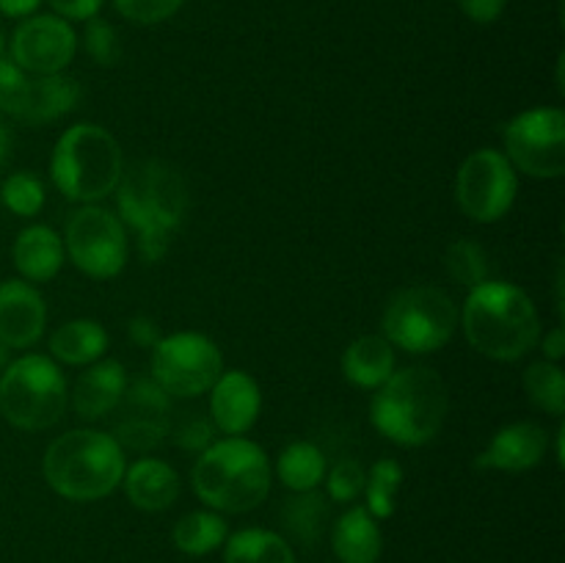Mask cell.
Returning a JSON list of instances; mask_svg holds the SVG:
<instances>
[{"label":"cell","instance_id":"4","mask_svg":"<svg viewBox=\"0 0 565 563\" xmlns=\"http://www.w3.org/2000/svg\"><path fill=\"white\" fill-rule=\"evenodd\" d=\"M193 489L213 511H254L270 491V461L263 447L243 436H226L204 447L193 464Z\"/></svg>","mask_w":565,"mask_h":563},{"label":"cell","instance_id":"36","mask_svg":"<svg viewBox=\"0 0 565 563\" xmlns=\"http://www.w3.org/2000/svg\"><path fill=\"white\" fill-rule=\"evenodd\" d=\"M185 0H114L116 11L136 25H158L174 17Z\"/></svg>","mask_w":565,"mask_h":563},{"label":"cell","instance_id":"6","mask_svg":"<svg viewBox=\"0 0 565 563\" xmlns=\"http://www.w3.org/2000/svg\"><path fill=\"white\" fill-rule=\"evenodd\" d=\"M125 171L121 147L105 127L83 121L58 138L50 158L55 188L72 202L94 204L116 191Z\"/></svg>","mask_w":565,"mask_h":563},{"label":"cell","instance_id":"29","mask_svg":"<svg viewBox=\"0 0 565 563\" xmlns=\"http://www.w3.org/2000/svg\"><path fill=\"white\" fill-rule=\"evenodd\" d=\"M401 484L403 467L395 458H381V461H375L367 475V484H364V491H367V506L364 508H367L375 519L392 517V513H395Z\"/></svg>","mask_w":565,"mask_h":563},{"label":"cell","instance_id":"34","mask_svg":"<svg viewBox=\"0 0 565 563\" xmlns=\"http://www.w3.org/2000/svg\"><path fill=\"white\" fill-rule=\"evenodd\" d=\"M86 22L88 25H86V36H83V42H86L88 55H92L99 66H114L121 55V44H119V36H116V28L110 25L108 20H103V17H92V20Z\"/></svg>","mask_w":565,"mask_h":563},{"label":"cell","instance_id":"2","mask_svg":"<svg viewBox=\"0 0 565 563\" xmlns=\"http://www.w3.org/2000/svg\"><path fill=\"white\" fill-rule=\"evenodd\" d=\"M461 320L469 346L500 362H516L541 340L533 298L508 282H483L472 287Z\"/></svg>","mask_w":565,"mask_h":563},{"label":"cell","instance_id":"8","mask_svg":"<svg viewBox=\"0 0 565 563\" xmlns=\"http://www.w3.org/2000/svg\"><path fill=\"white\" fill-rule=\"evenodd\" d=\"M384 337L408 353L439 351L458 326V309L441 287L414 285L392 296L384 309Z\"/></svg>","mask_w":565,"mask_h":563},{"label":"cell","instance_id":"13","mask_svg":"<svg viewBox=\"0 0 565 563\" xmlns=\"http://www.w3.org/2000/svg\"><path fill=\"white\" fill-rule=\"evenodd\" d=\"M110 414L114 419V439L130 450H152L171 434V395L160 390L152 379H138L127 386L119 406Z\"/></svg>","mask_w":565,"mask_h":563},{"label":"cell","instance_id":"19","mask_svg":"<svg viewBox=\"0 0 565 563\" xmlns=\"http://www.w3.org/2000/svg\"><path fill=\"white\" fill-rule=\"evenodd\" d=\"M121 480L130 502L141 511H166L180 497V475L160 458H138Z\"/></svg>","mask_w":565,"mask_h":563},{"label":"cell","instance_id":"44","mask_svg":"<svg viewBox=\"0 0 565 563\" xmlns=\"http://www.w3.org/2000/svg\"><path fill=\"white\" fill-rule=\"evenodd\" d=\"M6 364H9V348H6L3 340H0V370H3Z\"/></svg>","mask_w":565,"mask_h":563},{"label":"cell","instance_id":"28","mask_svg":"<svg viewBox=\"0 0 565 563\" xmlns=\"http://www.w3.org/2000/svg\"><path fill=\"white\" fill-rule=\"evenodd\" d=\"M524 390L533 406L561 417L565 412V375L557 362H535L524 373Z\"/></svg>","mask_w":565,"mask_h":563},{"label":"cell","instance_id":"33","mask_svg":"<svg viewBox=\"0 0 565 563\" xmlns=\"http://www.w3.org/2000/svg\"><path fill=\"white\" fill-rule=\"evenodd\" d=\"M28 92H31V77H28V72H22L14 61L0 55V110L14 116V119H22Z\"/></svg>","mask_w":565,"mask_h":563},{"label":"cell","instance_id":"10","mask_svg":"<svg viewBox=\"0 0 565 563\" xmlns=\"http://www.w3.org/2000/svg\"><path fill=\"white\" fill-rule=\"evenodd\" d=\"M505 149L513 169L535 180H557L565 174V114L533 108L513 116L505 127Z\"/></svg>","mask_w":565,"mask_h":563},{"label":"cell","instance_id":"31","mask_svg":"<svg viewBox=\"0 0 565 563\" xmlns=\"http://www.w3.org/2000/svg\"><path fill=\"white\" fill-rule=\"evenodd\" d=\"M445 265L447 274H450L458 285L469 287V290L483 285V282H489V254H486V248L480 246V243L467 241V237L450 243Z\"/></svg>","mask_w":565,"mask_h":563},{"label":"cell","instance_id":"3","mask_svg":"<svg viewBox=\"0 0 565 563\" xmlns=\"http://www.w3.org/2000/svg\"><path fill=\"white\" fill-rule=\"evenodd\" d=\"M447 406H450V397H447L441 375L425 364H414V368L395 370L379 386L370 417L390 442L419 447L439 436Z\"/></svg>","mask_w":565,"mask_h":563},{"label":"cell","instance_id":"17","mask_svg":"<svg viewBox=\"0 0 565 563\" xmlns=\"http://www.w3.org/2000/svg\"><path fill=\"white\" fill-rule=\"evenodd\" d=\"M546 445H550V436L539 423H511L497 431L489 447L475 458V467L524 472L544 458Z\"/></svg>","mask_w":565,"mask_h":563},{"label":"cell","instance_id":"24","mask_svg":"<svg viewBox=\"0 0 565 563\" xmlns=\"http://www.w3.org/2000/svg\"><path fill=\"white\" fill-rule=\"evenodd\" d=\"M77 97H81V86H77L75 77H66L61 72L58 75H39L36 81H31V92H28V103L20 121L44 125V121L58 119L75 108Z\"/></svg>","mask_w":565,"mask_h":563},{"label":"cell","instance_id":"23","mask_svg":"<svg viewBox=\"0 0 565 563\" xmlns=\"http://www.w3.org/2000/svg\"><path fill=\"white\" fill-rule=\"evenodd\" d=\"M108 351V331L97 320H66L50 337V353L64 364H94Z\"/></svg>","mask_w":565,"mask_h":563},{"label":"cell","instance_id":"41","mask_svg":"<svg viewBox=\"0 0 565 563\" xmlns=\"http://www.w3.org/2000/svg\"><path fill=\"white\" fill-rule=\"evenodd\" d=\"M544 353L550 357V362H557V359L565 357V331L563 326H555L550 334L544 337Z\"/></svg>","mask_w":565,"mask_h":563},{"label":"cell","instance_id":"40","mask_svg":"<svg viewBox=\"0 0 565 563\" xmlns=\"http://www.w3.org/2000/svg\"><path fill=\"white\" fill-rule=\"evenodd\" d=\"M130 337L141 348H154L160 342L158 326H154V320L143 318V315H138V318L130 320Z\"/></svg>","mask_w":565,"mask_h":563},{"label":"cell","instance_id":"1","mask_svg":"<svg viewBox=\"0 0 565 563\" xmlns=\"http://www.w3.org/2000/svg\"><path fill=\"white\" fill-rule=\"evenodd\" d=\"M116 191L121 219L138 232L141 257L158 263L185 215V180L163 160H138L130 171H121Z\"/></svg>","mask_w":565,"mask_h":563},{"label":"cell","instance_id":"15","mask_svg":"<svg viewBox=\"0 0 565 563\" xmlns=\"http://www.w3.org/2000/svg\"><path fill=\"white\" fill-rule=\"evenodd\" d=\"M263 395L259 384L246 370H226L213 384L210 397V419L226 436H241L257 423Z\"/></svg>","mask_w":565,"mask_h":563},{"label":"cell","instance_id":"16","mask_svg":"<svg viewBox=\"0 0 565 563\" xmlns=\"http://www.w3.org/2000/svg\"><path fill=\"white\" fill-rule=\"evenodd\" d=\"M47 307L42 293L20 279L0 285V340L6 348H28L42 337Z\"/></svg>","mask_w":565,"mask_h":563},{"label":"cell","instance_id":"35","mask_svg":"<svg viewBox=\"0 0 565 563\" xmlns=\"http://www.w3.org/2000/svg\"><path fill=\"white\" fill-rule=\"evenodd\" d=\"M329 497L334 502H353L364 491L367 484V472H364L362 464L356 458H342L337 461V467L329 472Z\"/></svg>","mask_w":565,"mask_h":563},{"label":"cell","instance_id":"43","mask_svg":"<svg viewBox=\"0 0 565 563\" xmlns=\"http://www.w3.org/2000/svg\"><path fill=\"white\" fill-rule=\"evenodd\" d=\"M9 147H11V136L9 130H6L3 121H0V166H3L6 158H9Z\"/></svg>","mask_w":565,"mask_h":563},{"label":"cell","instance_id":"30","mask_svg":"<svg viewBox=\"0 0 565 563\" xmlns=\"http://www.w3.org/2000/svg\"><path fill=\"white\" fill-rule=\"evenodd\" d=\"M326 513H329V506H326L323 495H315V491H298V497L287 500L285 524L298 541L312 544V541L320 535V530H323Z\"/></svg>","mask_w":565,"mask_h":563},{"label":"cell","instance_id":"11","mask_svg":"<svg viewBox=\"0 0 565 563\" xmlns=\"http://www.w3.org/2000/svg\"><path fill=\"white\" fill-rule=\"evenodd\" d=\"M66 254L92 279H114L127 263V235L119 215L86 204L66 221Z\"/></svg>","mask_w":565,"mask_h":563},{"label":"cell","instance_id":"32","mask_svg":"<svg viewBox=\"0 0 565 563\" xmlns=\"http://www.w3.org/2000/svg\"><path fill=\"white\" fill-rule=\"evenodd\" d=\"M0 202H3V208L9 213L31 219V215H36L44 208L42 180L36 174H31V171H14L0 185Z\"/></svg>","mask_w":565,"mask_h":563},{"label":"cell","instance_id":"38","mask_svg":"<svg viewBox=\"0 0 565 563\" xmlns=\"http://www.w3.org/2000/svg\"><path fill=\"white\" fill-rule=\"evenodd\" d=\"M456 3L469 20L478 22V25H489V22L500 20L508 0H456Z\"/></svg>","mask_w":565,"mask_h":563},{"label":"cell","instance_id":"9","mask_svg":"<svg viewBox=\"0 0 565 563\" xmlns=\"http://www.w3.org/2000/svg\"><path fill=\"white\" fill-rule=\"evenodd\" d=\"M224 373L218 346L204 334L180 331L152 348V381L171 397H199Z\"/></svg>","mask_w":565,"mask_h":563},{"label":"cell","instance_id":"22","mask_svg":"<svg viewBox=\"0 0 565 563\" xmlns=\"http://www.w3.org/2000/svg\"><path fill=\"white\" fill-rule=\"evenodd\" d=\"M342 373L362 390H379L395 373V351L386 337L364 334L345 348Z\"/></svg>","mask_w":565,"mask_h":563},{"label":"cell","instance_id":"12","mask_svg":"<svg viewBox=\"0 0 565 563\" xmlns=\"http://www.w3.org/2000/svg\"><path fill=\"white\" fill-rule=\"evenodd\" d=\"M519 177L511 160L497 149H478L463 160L456 177V199L463 215L478 224H494L516 202Z\"/></svg>","mask_w":565,"mask_h":563},{"label":"cell","instance_id":"45","mask_svg":"<svg viewBox=\"0 0 565 563\" xmlns=\"http://www.w3.org/2000/svg\"><path fill=\"white\" fill-rule=\"evenodd\" d=\"M6 47V25H3V17H0V55H3Z\"/></svg>","mask_w":565,"mask_h":563},{"label":"cell","instance_id":"18","mask_svg":"<svg viewBox=\"0 0 565 563\" xmlns=\"http://www.w3.org/2000/svg\"><path fill=\"white\" fill-rule=\"evenodd\" d=\"M127 390V373L116 359H99L83 370L81 379L75 381L72 395V408L83 419H103L119 406L121 395Z\"/></svg>","mask_w":565,"mask_h":563},{"label":"cell","instance_id":"27","mask_svg":"<svg viewBox=\"0 0 565 563\" xmlns=\"http://www.w3.org/2000/svg\"><path fill=\"white\" fill-rule=\"evenodd\" d=\"M224 517L213 511H191L174 524V544L185 555H210L226 541Z\"/></svg>","mask_w":565,"mask_h":563},{"label":"cell","instance_id":"37","mask_svg":"<svg viewBox=\"0 0 565 563\" xmlns=\"http://www.w3.org/2000/svg\"><path fill=\"white\" fill-rule=\"evenodd\" d=\"M174 442L185 450H204V447L213 445V425H210V419L191 414L174 428Z\"/></svg>","mask_w":565,"mask_h":563},{"label":"cell","instance_id":"21","mask_svg":"<svg viewBox=\"0 0 565 563\" xmlns=\"http://www.w3.org/2000/svg\"><path fill=\"white\" fill-rule=\"evenodd\" d=\"M14 265L28 282H50L64 265V243L50 226H25L14 241Z\"/></svg>","mask_w":565,"mask_h":563},{"label":"cell","instance_id":"39","mask_svg":"<svg viewBox=\"0 0 565 563\" xmlns=\"http://www.w3.org/2000/svg\"><path fill=\"white\" fill-rule=\"evenodd\" d=\"M50 9L61 17V20H92L103 9V0H47Z\"/></svg>","mask_w":565,"mask_h":563},{"label":"cell","instance_id":"7","mask_svg":"<svg viewBox=\"0 0 565 563\" xmlns=\"http://www.w3.org/2000/svg\"><path fill=\"white\" fill-rule=\"evenodd\" d=\"M70 390L58 364L39 353L6 364L0 375V414L14 428H53L66 412Z\"/></svg>","mask_w":565,"mask_h":563},{"label":"cell","instance_id":"25","mask_svg":"<svg viewBox=\"0 0 565 563\" xmlns=\"http://www.w3.org/2000/svg\"><path fill=\"white\" fill-rule=\"evenodd\" d=\"M224 563H296V555L279 533L248 528L226 539Z\"/></svg>","mask_w":565,"mask_h":563},{"label":"cell","instance_id":"5","mask_svg":"<svg viewBox=\"0 0 565 563\" xmlns=\"http://www.w3.org/2000/svg\"><path fill=\"white\" fill-rule=\"evenodd\" d=\"M44 478L50 489L66 500H103L125 478V453L119 442L103 431H70L44 453Z\"/></svg>","mask_w":565,"mask_h":563},{"label":"cell","instance_id":"20","mask_svg":"<svg viewBox=\"0 0 565 563\" xmlns=\"http://www.w3.org/2000/svg\"><path fill=\"white\" fill-rule=\"evenodd\" d=\"M331 546L340 563H379L384 539L373 513L364 506H356L337 519Z\"/></svg>","mask_w":565,"mask_h":563},{"label":"cell","instance_id":"42","mask_svg":"<svg viewBox=\"0 0 565 563\" xmlns=\"http://www.w3.org/2000/svg\"><path fill=\"white\" fill-rule=\"evenodd\" d=\"M42 0H0V14L3 17H31Z\"/></svg>","mask_w":565,"mask_h":563},{"label":"cell","instance_id":"14","mask_svg":"<svg viewBox=\"0 0 565 563\" xmlns=\"http://www.w3.org/2000/svg\"><path fill=\"white\" fill-rule=\"evenodd\" d=\"M77 36L66 20L55 14L28 17L11 36V61L31 75H58L75 59Z\"/></svg>","mask_w":565,"mask_h":563},{"label":"cell","instance_id":"26","mask_svg":"<svg viewBox=\"0 0 565 563\" xmlns=\"http://www.w3.org/2000/svg\"><path fill=\"white\" fill-rule=\"evenodd\" d=\"M279 478L292 491H315L326 478V456L312 442H292L281 450Z\"/></svg>","mask_w":565,"mask_h":563}]
</instances>
